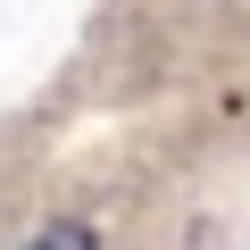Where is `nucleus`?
<instances>
[{
  "label": "nucleus",
  "instance_id": "obj_1",
  "mask_svg": "<svg viewBox=\"0 0 250 250\" xmlns=\"http://www.w3.org/2000/svg\"><path fill=\"white\" fill-rule=\"evenodd\" d=\"M25 250H92V225H75V217H59V225H42Z\"/></svg>",
  "mask_w": 250,
  "mask_h": 250
}]
</instances>
